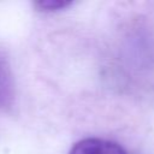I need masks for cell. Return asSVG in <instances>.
<instances>
[{"mask_svg":"<svg viewBox=\"0 0 154 154\" xmlns=\"http://www.w3.org/2000/svg\"><path fill=\"white\" fill-rule=\"evenodd\" d=\"M69 154H126L117 142L99 137H87L73 144Z\"/></svg>","mask_w":154,"mask_h":154,"instance_id":"6da1fadb","label":"cell"},{"mask_svg":"<svg viewBox=\"0 0 154 154\" xmlns=\"http://www.w3.org/2000/svg\"><path fill=\"white\" fill-rule=\"evenodd\" d=\"M11 77L8 69L2 60H0V106L6 103V100L11 97Z\"/></svg>","mask_w":154,"mask_h":154,"instance_id":"7a4b0ae2","label":"cell"},{"mask_svg":"<svg viewBox=\"0 0 154 154\" xmlns=\"http://www.w3.org/2000/svg\"><path fill=\"white\" fill-rule=\"evenodd\" d=\"M72 4H73L72 1H67V0H38L34 5L38 11L55 12V11L65 10Z\"/></svg>","mask_w":154,"mask_h":154,"instance_id":"3957f363","label":"cell"}]
</instances>
